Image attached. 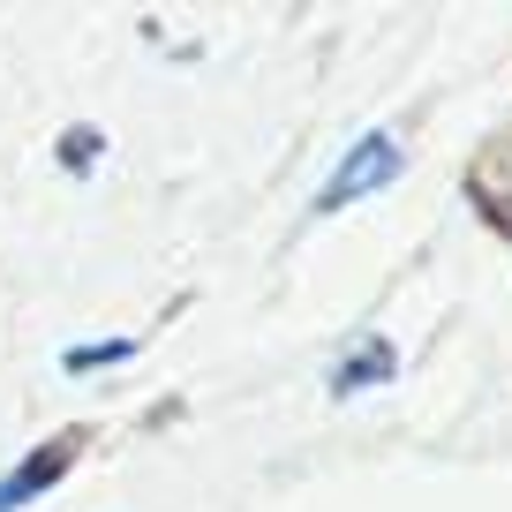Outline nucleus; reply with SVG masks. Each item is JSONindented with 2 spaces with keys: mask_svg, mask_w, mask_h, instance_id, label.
I'll return each mask as SVG.
<instances>
[{
  "mask_svg": "<svg viewBox=\"0 0 512 512\" xmlns=\"http://www.w3.org/2000/svg\"><path fill=\"white\" fill-rule=\"evenodd\" d=\"M392 174H400V144H392L384 128H369V136H354V151L339 159V174L324 181L317 211H347V204H362V196H377Z\"/></svg>",
  "mask_w": 512,
  "mask_h": 512,
  "instance_id": "obj_1",
  "label": "nucleus"
},
{
  "mask_svg": "<svg viewBox=\"0 0 512 512\" xmlns=\"http://www.w3.org/2000/svg\"><path fill=\"white\" fill-rule=\"evenodd\" d=\"M106 362H128V339H91V347H68L61 354L68 377H91V369H106Z\"/></svg>",
  "mask_w": 512,
  "mask_h": 512,
  "instance_id": "obj_4",
  "label": "nucleus"
},
{
  "mask_svg": "<svg viewBox=\"0 0 512 512\" xmlns=\"http://www.w3.org/2000/svg\"><path fill=\"white\" fill-rule=\"evenodd\" d=\"M384 377H392V347H384V339H362V347L347 354V369L332 377V392H339V400H354L362 384H384Z\"/></svg>",
  "mask_w": 512,
  "mask_h": 512,
  "instance_id": "obj_3",
  "label": "nucleus"
},
{
  "mask_svg": "<svg viewBox=\"0 0 512 512\" xmlns=\"http://www.w3.org/2000/svg\"><path fill=\"white\" fill-rule=\"evenodd\" d=\"M61 467H68V445H38L31 460H16L0 475V512H23L31 497H46L53 482H61Z\"/></svg>",
  "mask_w": 512,
  "mask_h": 512,
  "instance_id": "obj_2",
  "label": "nucleus"
}]
</instances>
